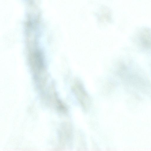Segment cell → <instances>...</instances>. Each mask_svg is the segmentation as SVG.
<instances>
[{
  "label": "cell",
  "mask_w": 151,
  "mask_h": 151,
  "mask_svg": "<svg viewBox=\"0 0 151 151\" xmlns=\"http://www.w3.org/2000/svg\"><path fill=\"white\" fill-rule=\"evenodd\" d=\"M141 36V41L143 44L145 46H151V36L149 32H145Z\"/></svg>",
  "instance_id": "cell-2"
},
{
  "label": "cell",
  "mask_w": 151,
  "mask_h": 151,
  "mask_svg": "<svg viewBox=\"0 0 151 151\" xmlns=\"http://www.w3.org/2000/svg\"><path fill=\"white\" fill-rule=\"evenodd\" d=\"M72 89L82 106L84 109H87L90 105L89 99L81 83L77 81Z\"/></svg>",
  "instance_id": "cell-1"
}]
</instances>
